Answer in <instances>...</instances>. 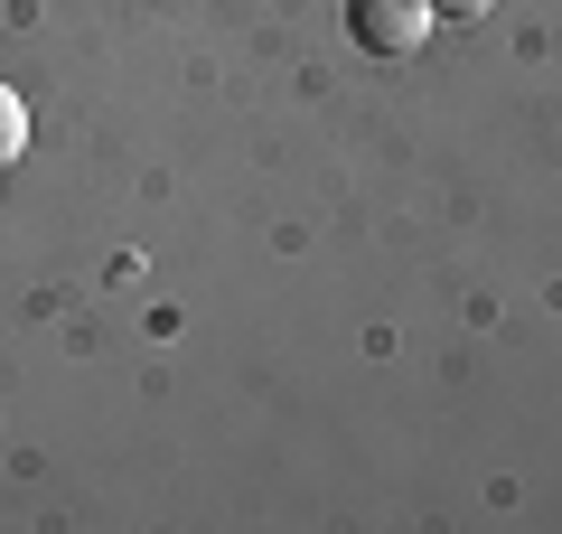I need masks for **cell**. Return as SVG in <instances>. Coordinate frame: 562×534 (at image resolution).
<instances>
[{"label": "cell", "instance_id": "cell-3", "mask_svg": "<svg viewBox=\"0 0 562 534\" xmlns=\"http://www.w3.org/2000/svg\"><path fill=\"white\" fill-rule=\"evenodd\" d=\"M441 20H487V0H431Z\"/></svg>", "mask_w": 562, "mask_h": 534}, {"label": "cell", "instance_id": "cell-1", "mask_svg": "<svg viewBox=\"0 0 562 534\" xmlns=\"http://www.w3.org/2000/svg\"><path fill=\"white\" fill-rule=\"evenodd\" d=\"M347 29H357L366 57H413V47H431L441 10L431 0H347Z\"/></svg>", "mask_w": 562, "mask_h": 534}, {"label": "cell", "instance_id": "cell-2", "mask_svg": "<svg viewBox=\"0 0 562 534\" xmlns=\"http://www.w3.org/2000/svg\"><path fill=\"white\" fill-rule=\"evenodd\" d=\"M29 151V103H20V85H0V169Z\"/></svg>", "mask_w": 562, "mask_h": 534}]
</instances>
